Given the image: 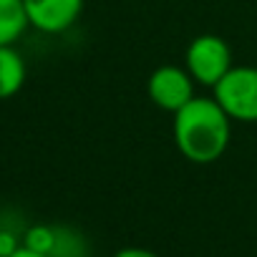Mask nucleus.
Instances as JSON below:
<instances>
[{"label":"nucleus","mask_w":257,"mask_h":257,"mask_svg":"<svg viewBox=\"0 0 257 257\" xmlns=\"http://www.w3.org/2000/svg\"><path fill=\"white\" fill-rule=\"evenodd\" d=\"M194 88H197V83L189 76V71L184 66H177V63H164V66L154 68L149 81H147L149 101L172 116L177 111H182L197 96Z\"/></svg>","instance_id":"nucleus-4"},{"label":"nucleus","mask_w":257,"mask_h":257,"mask_svg":"<svg viewBox=\"0 0 257 257\" xmlns=\"http://www.w3.org/2000/svg\"><path fill=\"white\" fill-rule=\"evenodd\" d=\"M172 137L187 162L212 164L224 157L232 142V118L214 101V96H194L174 113Z\"/></svg>","instance_id":"nucleus-1"},{"label":"nucleus","mask_w":257,"mask_h":257,"mask_svg":"<svg viewBox=\"0 0 257 257\" xmlns=\"http://www.w3.org/2000/svg\"><path fill=\"white\" fill-rule=\"evenodd\" d=\"M28 68L16 46H0V101L16 96L26 83Z\"/></svg>","instance_id":"nucleus-6"},{"label":"nucleus","mask_w":257,"mask_h":257,"mask_svg":"<svg viewBox=\"0 0 257 257\" xmlns=\"http://www.w3.org/2000/svg\"><path fill=\"white\" fill-rule=\"evenodd\" d=\"M51 257H88V247L76 229L56 227V247Z\"/></svg>","instance_id":"nucleus-8"},{"label":"nucleus","mask_w":257,"mask_h":257,"mask_svg":"<svg viewBox=\"0 0 257 257\" xmlns=\"http://www.w3.org/2000/svg\"><path fill=\"white\" fill-rule=\"evenodd\" d=\"M11 257H51V254H43V252H33V249H28V247H23V244H21V247H18V249H16V252H13Z\"/></svg>","instance_id":"nucleus-12"},{"label":"nucleus","mask_w":257,"mask_h":257,"mask_svg":"<svg viewBox=\"0 0 257 257\" xmlns=\"http://www.w3.org/2000/svg\"><path fill=\"white\" fill-rule=\"evenodd\" d=\"M184 68L197 86L214 88L232 68V48L222 36L199 33L184 51Z\"/></svg>","instance_id":"nucleus-2"},{"label":"nucleus","mask_w":257,"mask_h":257,"mask_svg":"<svg viewBox=\"0 0 257 257\" xmlns=\"http://www.w3.org/2000/svg\"><path fill=\"white\" fill-rule=\"evenodd\" d=\"M113 257H159V254L152 252V249H147V247H123Z\"/></svg>","instance_id":"nucleus-11"},{"label":"nucleus","mask_w":257,"mask_h":257,"mask_svg":"<svg viewBox=\"0 0 257 257\" xmlns=\"http://www.w3.org/2000/svg\"><path fill=\"white\" fill-rule=\"evenodd\" d=\"M28 26L23 0H0V46H16Z\"/></svg>","instance_id":"nucleus-7"},{"label":"nucleus","mask_w":257,"mask_h":257,"mask_svg":"<svg viewBox=\"0 0 257 257\" xmlns=\"http://www.w3.org/2000/svg\"><path fill=\"white\" fill-rule=\"evenodd\" d=\"M23 242L13 234V232H8V229H0V257H11L18 247H21Z\"/></svg>","instance_id":"nucleus-10"},{"label":"nucleus","mask_w":257,"mask_h":257,"mask_svg":"<svg viewBox=\"0 0 257 257\" xmlns=\"http://www.w3.org/2000/svg\"><path fill=\"white\" fill-rule=\"evenodd\" d=\"M212 91L232 121L257 123V66H232Z\"/></svg>","instance_id":"nucleus-3"},{"label":"nucleus","mask_w":257,"mask_h":257,"mask_svg":"<svg viewBox=\"0 0 257 257\" xmlns=\"http://www.w3.org/2000/svg\"><path fill=\"white\" fill-rule=\"evenodd\" d=\"M23 247L33 249V252H43V254H53L56 247V227L48 224H33L26 229L23 234Z\"/></svg>","instance_id":"nucleus-9"},{"label":"nucleus","mask_w":257,"mask_h":257,"mask_svg":"<svg viewBox=\"0 0 257 257\" xmlns=\"http://www.w3.org/2000/svg\"><path fill=\"white\" fill-rule=\"evenodd\" d=\"M23 6L31 28L58 36L78 23L86 0H23Z\"/></svg>","instance_id":"nucleus-5"}]
</instances>
